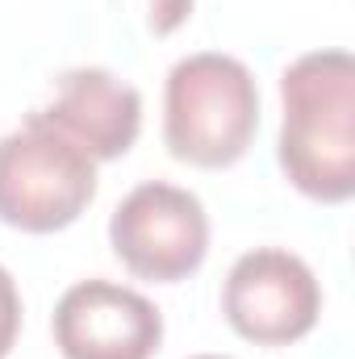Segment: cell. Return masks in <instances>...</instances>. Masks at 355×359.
Here are the masks:
<instances>
[{
	"mask_svg": "<svg viewBox=\"0 0 355 359\" xmlns=\"http://www.w3.org/2000/svg\"><path fill=\"white\" fill-rule=\"evenodd\" d=\"M280 172L322 205L355 196V59L347 50H309L280 76Z\"/></svg>",
	"mask_w": 355,
	"mask_h": 359,
	"instance_id": "cell-1",
	"label": "cell"
},
{
	"mask_svg": "<svg viewBox=\"0 0 355 359\" xmlns=\"http://www.w3.org/2000/svg\"><path fill=\"white\" fill-rule=\"evenodd\" d=\"M260 130V84L251 67L222 50L180 59L163 88V142L180 163L234 168Z\"/></svg>",
	"mask_w": 355,
	"mask_h": 359,
	"instance_id": "cell-2",
	"label": "cell"
},
{
	"mask_svg": "<svg viewBox=\"0 0 355 359\" xmlns=\"http://www.w3.org/2000/svg\"><path fill=\"white\" fill-rule=\"evenodd\" d=\"M96 196V159L46 117L29 113L0 138V222L25 234H55L80 222Z\"/></svg>",
	"mask_w": 355,
	"mask_h": 359,
	"instance_id": "cell-3",
	"label": "cell"
},
{
	"mask_svg": "<svg viewBox=\"0 0 355 359\" xmlns=\"http://www.w3.org/2000/svg\"><path fill=\"white\" fill-rule=\"evenodd\" d=\"M109 243L138 280L180 284L209 255V213L196 192L168 180H147L113 209Z\"/></svg>",
	"mask_w": 355,
	"mask_h": 359,
	"instance_id": "cell-4",
	"label": "cell"
},
{
	"mask_svg": "<svg viewBox=\"0 0 355 359\" xmlns=\"http://www.w3.org/2000/svg\"><path fill=\"white\" fill-rule=\"evenodd\" d=\"M222 313L239 339L255 347H288L318 326L322 284L301 255L284 247H255L239 255L226 276Z\"/></svg>",
	"mask_w": 355,
	"mask_h": 359,
	"instance_id": "cell-5",
	"label": "cell"
},
{
	"mask_svg": "<svg viewBox=\"0 0 355 359\" xmlns=\"http://www.w3.org/2000/svg\"><path fill=\"white\" fill-rule=\"evenodd\" d=\"M51 330L63 359H151L163 343V313L138 288L92 276L59 297Z\"/></svg>",
	"mask_w": 355,
	"mask_h": 359,
	"instance_id": "cell-6",
	"label": "cell"
},
{
	"mask_svg": "<svg viewBox=\"0 0 355 359\" xmlns=\"http://www.w3.org/2000/svg\"><path fill=\"white\" fill-rule=\"evenodd\" d=\"M55 130H63L76 147H84L96 163L121 159L142 130V96L134 84L117 80L105 67H72L59 76L51 104L34 109Z\"/></svg>",
	"mask_w": 355,
	"mask_h": 359,
	"instance_id": "cell-7",
	"label": "cell"
},
{
	"mask_svg": "<svg viewBox=\"0 0 355 359\" xmlns=\"http://www.w3.org/2000/svg\"><path fill=\"white\" fill-rule=\"evenodd\" d=\"M17 330H21V292H17L13 271L0 264V359H8Z\"/></svg>",
	"mask_w": 355,
	"mask_h": 359,
	"instance_id": "cell-8",
	"label": "cell"
},
{
	"mask_svg": "<svg viewBox=\"0 0 355 359\" xmlns=\"http://www.w3.org/2000/svg\"><path fill=\"white\" fill-rule=\"evenodd\" d=\"M192 4H196V0H147V29H151L155 38L176 34L180 25L192 17Z\"/></svg>",
	"mask_w": 355,
	"mask_h": 359,
	"instance_id": "cell-9",
	"label": "cell"
},
{
	"mask_svg": "<svg viewBox=\"0 0 355 359\" xmlns=\"http://www.w3.org/2000/svg\"><path fill=\"white\" fill-rule=\"evenodd\" d=\"M192 359H230V355H192Z\"/></svg>",
	"mask_w": 355,
	"mask_h": 359,
	"instance_id": "cell-10",
	"label": "cell"
}]
</instances>
